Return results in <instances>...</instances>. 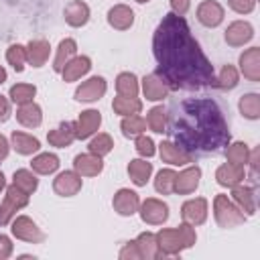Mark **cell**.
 Returning a JSON list of instances; mask_svg holds the SVG:
<instances>
[{
	"label": "cell",
	"mask_w": 260,
	"mask_h": 260,
	"mask_svg": "<svg viewBox=\"0 0 260 260\" xmlns=\"http://www.w3.org/2000/svg\"><path fill=\"white\" fill-rule=\"evenodd\" d=\"M158 75L169 87H201L213 83V67L193 41L187 22L179 14H167L154 35Z\"/></svg>",
	"instance_id": "cell-1"
},
{
	"label": "cell",
	"mask_w": 260,
	"mask_h": 260,
	"mask_svg": "<svg viewBox=\"0 0 260 260\" xmlns=\"http://www.w3.org/2000/svg\"><path fill=\"white\" fill-rule=\"evenodd\" d=\"M171 132L183 150H217L228 144L230 132L211 100H187L171 120Z\"/></svg>",
	"instance_id": "cell-2"
},
{
	"label": "cell",
	"mask_w": 260,
	"mask_h": 260,
	"mask_svg": "<svg viewBox=\"0 0 260 260\" xmlns=\"http://www.w3.org/2000/svg\"><path fill=\"white\" fill-rule=\"evenodd\" d=\"M154 238H156V244H158L160 252L177 254L183 248H189V246L195 244V230L189 223H183V225H179L175 230H162Z\"/></svg>",
	"instance_id": "cell-3"
},
{
	"label": "cell",
	"mask_w": 260,
	"mask_h": 260,
	"mask_svg": "<svg viewBox=\"0 0 260 260\" xmlns=\"http://www.w3.org/2000/svg\"><path fill=\"white\" fill-rule=\"evenodd\" d=\"M213 207H215V219L221 228H234V225L244 223V219H246L244 213L225 195H217L213 201Z\"/></svg>",
	"instance_id": "cell-4"
},
{
	"label": "cell",
	"mask_w": 260,
	"mask_h": 260,
	"mask_svg": "<svg viewBox=\"0 0 260 260\" xmlns=\"http://www.w3.org/2000/svg\"><path fill=\"white\" fill-rule=\"evenodd\" d=\"M26 201H28V193H24V191H22L20 187H16V185L8 187L6 199H4L2 205H0V223H6V221L14 215L16 209H20V207L26 205Z\"/></svg>",
	"instance_id": "cell-5"
},
{
	"label": "cell",
	"mask_w": 260,
	"mask_h": 260,
	"mask_svg": "<svg viewBox=\"0 0 260 260\" xmlns=\"http://www.w3.org/2000/svg\"><path fill=\"white\" fill-rule=\"evenodd\" d=\"M181 215H183L185 223H189V225H199V223H203L205 217H207V201L201 199V197L187 201V203L183 205V209H181Z\"/></svg>",
	"instance_id": "cell-6"
},
{
	"label": "cell",
	"mask_w": 260,
	"mask_h": 260,
	"mask_svg": "<svg viewBox=\"0 0 260 260\" xmlns=\"http://www.w3.org/2000/svg\"><path fill=\"white\" fill-rule=\"evenodd\" d=\"M12 234L16 236V238H20V240H26V242H41L45 236H43V232L28 219V217H16L14 221H12Z\"/></svg>",
	"instance_id": "cell-7"
},
{
	"label": "cell",
	"mask_w": 260,
	"mask_h": 260,
	"mask_svg": "<svg viewBox=\"0 0 260 260\" xmlns=\"http://www.w3.org/2000/svg\"><path fill=\"white\" fill-rule=\"evenodd\" d=\"M142 219L146 223H162L167 217H169V209L162 201L158 199H146L142 203V211H140Z\"/></svg>",
	"instance_id": "cell-8"
},
{
	"label": "cell",
	"mask_w": 260,
	"mask_h": 260,
	"mask_svg": "<svg viewBox=\"0 0 260 260\" xmlns=\"http://www.w3.org/2000/svg\"><path fill=\"white\" fill-rule=\"evenodd\" d=\"M197 18H199V22L205 24V26H217V24L221 22V18H223V8H221L217 2L207 0V2L199 4V8H197Z\"/></svg>",
	"instance_id": "cell-9"
},
{
	"label": "cell",
	"mask_w": 260,
	"mask_h": 260,
	"mask_svg": "<svg viewBox=\"0 0 260 260\" xmlns=\"http://www.w3.org/2000/svg\"><path fill=\"white\" fill-rule=\"evenodd\" d=\"M106 91V81L102 77H91L85 83H81L75 91V98L81 102H93L98 98H102Z\"/></svg>",
	"instance_id": "cell-10"
},
{
	"label": "cell",
	"mask_w": 260,
	"mask_h": 260,
	"mask_svg": "<svg viewBox=\"0 0 260 260\" xmlns=\"http://www.w3.org/2000/svg\"><path fill=\"white\" fill-rule=\"evenodd\" d=\"M53 189H55L59 195H65V197L75 195V193L81 189V177H79L77 173L65 171V173H61V175L55 179Z\"/></svg>",
	"instance_id": "cell-11"
},
{
	"label": "cell",
	"mask_w": 260,
	"mask_h": 260,
	"mask_svg": "<svg viewBox=\"0 0 260 260\" xmlns=\"http://www.w3.org/2000/svg\"><path fill=\"white\" fill-rule=\"evenodd\" d=\"M102 118H100V112L95 110H87L79 116L77 124H75V138H87L89 134H93L100 126Z\"/></svg>",
	"instance_id": "cell-12"
},
{
	"label": "cell",
	"mask_w": 260,
	"mask_h": 260,
	"mask_svg": "<svg viewBox=\"0 0 260 260\" xmlns=\"http://www.w3.org/2000/svg\"><path fill=\"white\" fill-rule=\"evenodd\" d=\"M114 209L120 215H132L138 209V197H136V193L130 191V189H120L114 195Z\"/></svg>",
	"instance_id": "cell-13"
},
{
	"label": "cell",
	"mask_w": 260,
	"mask_h": 260,
	"mask_svg": "<svg viewBox=\"0 0 260 260\" xmlns=\"http://www.w3.org/2000/svg\"><path fill=\"white\" fill-rule=\"evenodd\" d=\"M252 39V26L248 22H232L230 28L225 30V41L232 45V47H240L244 43H248Z\"/></svg>",
	"instance_id": "cell-14"
},
{
	"label": "cell",
	"mask_w": 260,
	"mask_h": 260,
	"mask_svg": "<svg viewBox=\"0 0 260 260\" xmlns=\"http://www.w3.org/2000/svg\"><path fill=\"white\" fill-rule=\"evenodd\" d=\"M240 63H242V71L248 79H252V81L260 79V49L254 47V49L246 51L240 57Z\"/></svg>",
	"instance_id": "cell-15"
},
{
	"label": "cell",
	"mask_w": 260,
	"mask_h": 260,
	"mask_svg": "<svg viewBox=\"0 0 260 260\" xmlns=\"http://www.w3.org/2000/svg\"><path fill=\"white\" fill-rule=\"evenodd\" d=\"M169 83L158 75V73H152L148 77H144V95L146 100H162L167 93H169Z\"/></svg>",
	"instance_id": "cell-16"
},
{
	"label": "cell",
	"mask_w": 260,
	"mask_h": 260,
	"mask_svg": "<svg viewBox=\"0 0 260 260\" xmlns=\"http://www.w3.org/2000/svg\"><path fill=\"white\" fill-rule=\"evenodd\" d=\"M215 179L219 185H228V187H234L236 183H240L244 179V167L242 165H221L215 173Z\"/></svg>",
	"instance_id": "cell-17"
},
{
	"label": "cell",
	"mask_w": 260,
	"mask_h": 260,
	"mask_svg": "<svg viewBox=\"0 0 260 260\" xmlns=\"http://www.w3.org/2000/svg\"><path fill=\"white\" fill-rule=\"evenodd\" d=\"M160 156L165 162H171V165H185V162H191V158H193L191 152H187L181 146L171 144V142L160 144Z\"/></svg>",
	"instance_id": "cell-18"
},
{
	"label": "cell",
	"mask_w": 260,
	"mask_h": 260,
	"mask_svg": "<svg viewBox=\"0 0 260 260\" xmlns=\"http://www.w3.org/2000/svg\"><path fill=\"white\" fill-rule=\"evenodd\" d=\"M199 177H201V171L197 167H191V169L183 171L175 179V191L177 193H191V191H195V187L199 185Z\"/></svg>",
	"instance_id": "cell-19"
},
{
	"label": "cell",
	"mask_w": 260,
	"mask_h": 260,
	"mask_svg": "<svg viewBox=\"0 0 260 260\" xmlns=\"http://www.w3.org/2000/svg\"><path fill=\"white\" fill-rule=\"evenodd\" d=\"M89 18V8L87 4H83L81 0H75L71 4H67L65 8V20L71 24V26H81L85 24Z\"/></svg>",
	"instance_id": "cell-20"
},
{
	"label": "cell",
	"mask_w": 260,
	"mask_h": 260,
	"mask_svg": "<svg viewBox=\"0 0 260 260\" xmlns=\"http://www.w3.org/2000/svg\"><path fill=\"white\" fill-rule=\"evenodd\" d=\"M108 20H110V24H112L114 28L124 30V28H128V26L134 22V14H132V10H130L128 6L118 4V6H114V8L108 12Z\"/></svg>",
	"instance_id": "cell-21"
},
{
	"label": "cell",
	"mask_w": 260,
	"mask_h": 260,
	"mask_svg": "<svg viewBox=\"0 0 260 260\" xmlns=\"http://www.w3.org/2000/svg\"><path fill=\"white\" fill-rule=\"evenodd\" d=\"M75 171L79 175H85V177H91V175H98L102 171V160L98 154H79L75 156Z\"/></svg>",
	"instance_id": "cell-22"
},
{
	"label": "cell",
	"mask_w": 260,
	"mask_h": 260,
	"mask_svg": "<svg viewBox=\"0 0 260 260\" xmlns=\"http://www.w3.org/2000/svg\"><path fill=\"white\" fill-rule=\"evenodd\" d=\"M49 49H51L49 43L43 41V39L30 41V45H28V49H26V61H30L32 67H41V65L47 61V57H49Z\"/></svg>",
	"instance_id": "cell-23"
},
{
	"label": "cell",
	"mask_w": 260,
	"mask_h": 260,
	"mask_svg": "<svg viewBox=\"0 0 260 260\" xmlns=\"http://www.w3.org/2000/svg\"><path fill=\"white\" fill-rule=\"evenodd\" d=\"M89 59L87 57H75V59H71L61 71H63V77H65V81H75V79H79L83 73H87L89 71Z\"/></svg>",
	"instance_id": "cell-24"
},
{
	"label": "cell",
	"mask_w": 260,
	"mask_h": 260,
	"mask_svg": "<svg viewBox=\"0 0 260 260\" xmlns=\"http://www.w3.org/2000/svg\"><path fill=\"white\" fill-rule=\"evenodd\" d=\"M16 120H18L22 126H26V128L39 126V124H41V108H39L37 104H32V102L22 104L20 110L16 112Z\"/></svg>",
	"instance_id": "cell-25"
},
{
	"label": "cell",
	"mask_w": 260,
	"mask_h": 260,
	"mask_svg": "<svg viewBox=\"0 0 260 260\" xmlns=\"http://www.w3.org/2000/svg\"><path fill=\"white\" fill-rule=\"evenodd\" d=\"M75 138V124L65 122L59 128H55L53 132H49V142L53 146H67L71 144V140Z\"/></svg>",
	"instance_id": "cell-26"
},
{
	"label": "cell",
	"mask_w": 260,
	"mask_h": 260,
	"mask_svg": "<svg viewBox=\"0 0 260 260\" xmlns=\"http://www.w3.org/2000/svg\"><path fill=\"white\" fill-rule=\"evenodd\" d=\"M12 142H14V148L20 152V154H32L35 150H39V140L26 132H12Z\"/></svg>",
	"instance_id": "cell-27"
},
{
	"label": "cell",
	"mask_w": 260,
	"mask_h": 260,
	"mask_svg": "<svg viewBox=\"0 0 260 260\" xmlns=\"http://www.w3.org/2000/svg\"><path fill=\"white\" fill-rule=\"evenodd\" d=\"M75 49H77V45H75V41L73 39H65V41H61V45H59V51H57V57H55V71H61L69 61H71V57L75 55Z\"/></svg>",
	"instance_id": "cell-28"
},
{
	"label": "cell",
	"mask_w": 260,
	"mask_h": 260,
	"mask_svg": "<svg viewBox=\"0 0 260 260\" xmlns=\"http://www.w3.org/2000/svg\"><path fill=\"white\" fill-rule=\"evenodd\" d=\"M116 89H118V95H122V98H136V93H138L136 77L132 73H120L116 79Z\"/></svg>",
	"instance_id": "cell-29"
},
{
	"label": "cell",
	"mask_w": 260,
	"mask_h": 260,
	"mask_svg": "<svg viewBox=\"0 0 260 260\" xmlns=\"http://www.w3.org/2000/svg\"><path fill=\"white\" fill-rule=\"evenodd\" d=\"M128 173H130V179L136 185H146V181H148V177L152 173V167L146 160H132L128 165Z\"/></svg>",
	"instance_id": "cell-30"
},
{
	"label": "cell",
	"mask_w": 260,
	"mask_h": 260,
	"mask_svg": "<svg viewBox=\"0 0 260 260\" xmlns=\"http://www.w3.org/2000/svg\"><path fill=\"white\" fill-rule=\"evenodd\" d=\"M136 246H138L142 258H144V256H146V258H156V256H160L156 238H154L152 234H140L138 240H136Z\"/></svg>",
	"instance_id": "cell-31"
},
{
	"label": "cell",
	"mask_w": 260,
	"mask_h": 260,
	"mask_svg": "<svg viewBox=\"0 0 260 260\" xmlns=\"http://www.w3.org/2000/svg\"><path fill=\"white\" fill-rule=\"evenodd\" d=\"M112 106H114V112H116V114L132 116V114L140 112L142 102L136 100V98H122V95H118V98H114V104H112Z\"/></svg>",
	"instance_id": "cell-32"
},
{
	"label": "cell",
	"mask_w": 260,
	"mask_h": 260,
	"mask_svg": "<svg viewBox=\"0 0 260 260\" xmlns=\"http://www.w3.org/2000/svg\"><path fill=\"white\" fill-rule=\"evenodd\" d=\"M57 167H59V158L55 154L45 152V154H39L37 158H32V169L41 175H49V173L57 171Z\"/></svg>",
	"instance_id": "cell-33"
},
{
	"label": "cell",
	"mask_w": 260,
	"mask_h": 260,
	"mask_svg": "<svg viewBox=\"0 0 260 260\" xmlns=\"http://www.w3.org/2000/svg\"><path fill=\"white\" fill-rule=\"evenodd\" d=\"M232 195H234V199L240 203V207L246 213H254L256 203H254V191L252 189H248V187H236Z\"/></svg>",
	"instance_id": "cell-34"
},
{
	"label": "cell",
	"mask_w": 260,
	"mask_h": 260,
	"mask_svg": "<svg viewBox=\"0 0 260 260\" xmlns=\"http://www.w3.org/2000/svg\"><path fill=\"white\" fill-rule=\"evenodd\" d=\"M240 110H242V114H244L246 118H250V120L258 118V116H260V98H258L256 93L244 95V98L240 100Z\"/></svg>",
	"instance_id": "cell-35"
},
{
	"label": "cell",
	"mask_w": 260,
	"mask_h": 260,
	"mask_svg": "<svg viewBox=\"0 0 260 260\" xmlns=\"http://www.w3.org/2000/svg\"><path fill=\"white\" fill-rule=\"evenodd\" d=\"M35 85H28V83H18V85H14L12 89H10V98H12V102L14 104H28V102H32V98H35Z\"/></svg>",
	"instance_id": "cell-36"
},
{
	"label": "cell",
	"mask_w": 260,
	"mask_h": 260,
	"mask_svg": "<svg viewBox=\"0 0 260 260\" xmlns=\"http://www.w3.org/2000/svg\"><path fill=\"white\" fill-rule=\"evenodd\" d=\"M175 179H177V173H173L171 169H165L158 173L156 181H154V187L158 193L167 195V193H173L175 191Z\"/></svg>",
	"instance_id": "cell-37"
},
{
	"label": "cell",
	"mask_w": 260,
	"mask_h": 260,
	"mask_svg": "<svg viewBox=\"0 0 260 260\" xmlns=\"http://www.w3.org/2000/svg\"><path fill=\"white\" fill-rule=\"evenodd\" d=\"M146 128V120L144 118H140V116H136V114H132V116H128V118H124L122 120V130H124V134L126 136H136V134H142V130Z\"/></svg>",
	"instance_id": "cell-38"
},
{
	"label": "cell",
	"mask_w": 260,
	"mask_h": 260,
	"mask_svg": "<svg viewBox=\"0 0 260 260\" xmlns=\"http://www.w3.org/2000/svg\"><path fill=\"white\" fill-rule=\"evenodd\" d=\"M14 185H16V187H20L24 193H32V191L37 189V179L32 177V173H30V171L20 169V171H16V173H14Z\"/></svg>",
	"instance_id": "cell-39"
},
{
	"label": "cell",
	"mask_w": 260,
	"mask_h": 260,
	"mask_svg": "<svg viewBox=\"0 0 260 260\" xmlns=\"http://www.w3.org/2000/svg\"><path fill=\"white\" fill-rule=\"evenodd\" d=\"M112 146H114V142H112V138H110L108 134H98V136L89 142V152L102 156V154H108V152L112 150Z\"/></svg>",
	"instance_id": "cell-40"
},
{
	"label": "cell",
	"mask_w": 260,
	"mask_h": 260,
	"mask_svg": "<svg viewBox=\"0 0 260 260\" xmlns=\"http://www.w3.org/2000/svg\"><path fill=\"white\" fill-rule=\"evenodd\" d=\"M6 59H8V63H10L16 71H22L24 61H26V49H24V47H20V45H14V47H10V49H8Z\"/></svg>",
	"instance_id": "cell-41"
},
{
	"label": "cell",
	"mask_w": 260,
	"mask_h": 260,
	"mask_svg": "<svg viewBox=\"0 0 260 260\" xmlns=\"http://www.w3.org/2000/svg\"><path fill=\"white\" fill-rule=\"evenodd\" d=\"M228 160L232 165H242L244 167L248 162V148H246V144H242V142L232 144L228 148Z\"/></svg>",
	"instance_id": "cell-42"
},
{
	"label": "cell",
	"mask_w": 260,
	"mask_h": 260,
	"mask_svg": "<svg viewBox=\"0 0 260 260\" xmlns=\"http://www.w3.org/2000/svg\"><path fill=\"white\" fill-rule=\"evenodd\" d=\"M165 122H167V116H165V110L162 108H152L148 112V116H146V124L154 132H162L165 130Z\"/></svg>",
	"instance_id": "cell-43"
},
{
	"label": "cell",
	"mask_w": 260,
	"mask_h": 260,
	"mask_svg": "<svg viewBox=\"0 0 260 260\" xmlns=\"http://www.w3.org/2000/svg\"><path fill=\"white\" fill-rule=\"evenodd\" d=\"M217 81H219V83H217L219 87H234V85L238 83V71H236L232 65H225V67L221 69Z\"/></svg>",
	"instance_id": "cell-44"
},
{
	"label": "cell",
	"mask_w": 260,
	"mask_h": 260,
	"mask_svg": "<svg viewBox=\"0 0 260 260\" xmlns=\"http://www.w3.org/2000/svg\"><path fill=\"white\" fill-rule=\"evenodd\" d=\"M136 150L144 156H152L154 154V146H152V140L148 136H138L136 138Z\"/></svg>",
	"instance_id": "cell-45"
},
{
	"label": "cell",
	"mask_w": 260,
	"mask_h": 260,
	"mask_svg": "<svg viewBox=\"0 0 260 260\" xmlns=\"http://www.w3.org/2000/svg\"><path fill=\"white\" fill-rule=\"evenodd\" d=\"M254 4H256V0H230V6H232L236 12H240V14L250 12V10L254 8Z\"/></svg>",
	"instance_id": "cell-46"
},
{
	"label": "cell",
	"mask_w": 260,
	"mask_h": 260,
	"mask_svg": "<svg viewBox=\"0 0 260 260\" xmlns=\"http://www.w3.org/2000/svg\"><path fill=\"white\" fill-rule=\"evenodd\" d=\"M142 258L140 256V250H138V246H136V242H130L122 252H120V258Z\"/></svg>",
	"instance_id": "cell-47"
},
{
	"label": "cell",
	"mask_w": 260,
	"mask_h": 260,
	"mask_svg": "<svg viewBox=\"0 0 260 260\" xmlns=\"http://www.w3.org/2000/svg\"><path fill=\"white\" fill-rule=\"evenodd\" d=\"M171 6L175 10V14L183 16L187 10H189V0H171Z\"/></svg>",
	"instance_id": "cell-48"
},
{
	"label": "cell",
	"mask_w": 260,
	"mask_h": 260,
	"mask_svg": "<svg viewBox=\"0 0 260 260\" xmlns=\"http://www.w3.org/2000/svg\"><path fill=\"white\" fill-rule=\"evenodd\" d=\"M10 252H12V244H10V240H8L6 236H0V260H2V258H8Z\"/></svg>",
	"instance_id": "cell-49"
},
{
	"label": "cell",
	"mask_w": 260,
	"mask_h": 260,
	"mask_svg": "<svg viewBox=\"0 0 260 260\" xmlns=\"http://www.w3.org/2000/svg\"><path fill=\"white\" fill-rule=\"evenodd\" d=\"M8 114H10V104L6 102V98L0 95V122H4L8 118Z\"/></svg>",
	"instance_id": "cell-50"
},
{
	"label": "cell",
	"mask_w": 260,
	"mask_h": 260,
	"mask_svg": "<svg viewBox=\"0 0 260 260\" xmlns=\"http://www.w3.org/2000/svg\"><path fill=\"white\" fill-rule=\"evenodd\" d=\"M6 154H8V142H6V138L0 134V160H2Z\"/></svg>",
	"instance_id": "cell-51"
},
{
	"label": "cell",
	"mask_w": 260,
	"mask_h": 260,
	"mask_svg": "<svg viewBox=\"0 0 260 260\" xmlns=\"http://www.w3.org/2000/svg\"><path fill=\"white\" fill-rule=\"evenodd\" d=\"M4 79H6V71H4V69H2V67H0V83H2V81H4Z\"/></svg>",
	"instance_id": "cell-52"
},
{
	"label": "cell",
	"mask_w": 260,
	"mask_h": 260,
	"mask_svg": "<svg viewBox=\"0 0 260 260\" xmlns=\"http://www.w3.org/2000/svg\"><path fill=\"white\" fill-rule=\"evenodd\" d=\"M0 189H4V175L0 173Z\"/></svg>",
	"instance_id": "cell-53"
},
{
	"label": "cell",
	"mask_w": 260,
	"mask_h": 260,
	"mask_svg": "<svg viewBox=\"0 0 260 260\" xmlns=\"http://www.w3.org/2000/svg\"><path fill=\"white\" fill-rule=\"evenodd\" d=\"M138 2H148V0H138Z\"/></svg>",
	"instance_id": "cell-54"
}]
</instances>
